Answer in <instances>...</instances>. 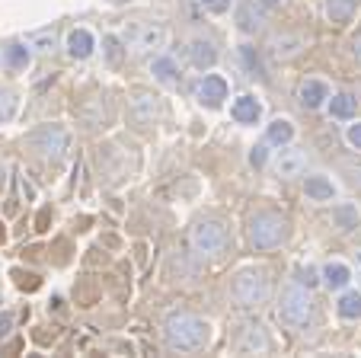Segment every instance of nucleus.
<instances>
[{"instance_id": "8", "label": "nucleus", "mask_w": 361, "mask_h": 358, "mask_svg": "<svg viewBox=\"0 0 361 358\" xmlns=\"http://www.w3.org/2000/svg\"><path fill=\"white\" fill-rule=\"evenodd\" d=\"M329 83L323 80V77H307L304 83H300V90H298V102L307 109V112H314V109H323L326 106V100H329Z\"/></svg>"}, {"instance_id": "7", "label": "nucleus", "mask_w": 361, "mask_h": 358, "mask_svg": "<svg viewBox=\"0 0 361 358\" xmlns=\"http://www.w3.org/2000/svg\"><path fill=\"white\" fill-rule=\"evenodd\" d=\"M164 42H166V29L160 26V23H144V26H137L135 39H131V52L154 54L157 48H164Z\"/></svg>"}, {"instance_id": "10", "label": "nucleus", "mask_w": 361, "mask_h": 358, "mask_svg": "<svg viewBox=\"0 0 361 358\" xmlns=\"http://www.w3.org/2000/svg\"><path fill=\"white\" fill-rule=\"evenodd\" d=\"M64 48L74 61H87L90 54L96 52V35L90 29H71L68 39H64Z\"/></svg>"}, {"instance_id": "33", "label": "nucleus", "mask_w": 361, "mask_h": 358, "mask_svg": "<svg viewBox=\"0 0 361 358\" xmlns=\"http://www.w3.org/2000/svg\"><path fill=\"white\" fill-rule=\"evenodd\" d=\"M266 150H269V144H256V148H252L250 150V163H252V167H256V169H259V167H266Z\"/></svg>"}, {"instance_id": "22", "label": "nucleus", "mask_w": 361, "mask_h": 358, "mask_svg": "<svg viewBox=\"0 0 361 358\" xmlns=\"http://www.w3.org/2000/svg\"><path fill=\"white\" fill-rule=\"evenodd\" d=\"M358 224H361V215H358L355 205L342 202V205H336L333 208V227L339 230V234H348V230H355Z\"/></svg>"}, {"instance_id": "31", "label": "nucleus", "mask_w": 361, "mask_h": 358, "mask_svg": "<svg viewBox=\"0 0 361 358\" xmlns=\"http://www.w3.org/2000/svg\"><path fill=\"white\" fill-rule=\"evenodd\" d=\"M298 285H304L307 291L317 288V285H320V272H317L314 265H300L298 269Z\"/></svg>"}, {"instance_id": "9", "label": "nucleus", "mask_w": 361, "mask_h": 358, "mask_svg": "<svg viewBox=\"0 0 361 358\" xmlns=\"http://www.w3.org/2000/svg\"><path fill=\"white\" fill-rule=\"evenodd\" d=\"M195 100L202 102V106H221V102L227 100V80L224 77H218V74H208V77H202L198 80V87H195Z\"/></svg>"}, {"instance_id": "12", "label": "nucleus", "mask_w": 361, "mask_h": 358, "mask_svg": "<svg viewBox=\"0 0 361 358\" xmlns=\"http://www.w3.org/2000/svg\"><path fill=\"white\" fill-rule=\"evenodd\" d=\"M320 282L326 285L329 291H345L352 285V265L342 263V259H329L320 272Z\"/></svg>"}, {"instance_id": "26", "label": "nucleus", "mask_w": 361, "mask_h": 358, "mask_svg": "<svg viewBox=\"0 0 361 358\" xmlns=\"http://www.w3.org/2000/svg\"><path fill=\"white\" fill-rule=\"evenodd\" d=\"M326 16L329 23H336V26H342V23H348L355 16V0H326Z\"/></svg>"}, {"instance_id": "38", "label": "nucleus", "mask_w": 361, "mask_h": 358, "mask_svg": "<svg viewBox=\"0 0 361 358\" xmlns=\"http://www.w3.org/2000/svg\"><path fill=\"white\" fill-rule=\"evenodd\" d=\"M352 54H355V61H358V64H361V39H358V42H355V48H352Z\"/></svg>"}, {"instance_id": "30", "label": "nucleus", "mask_w": 361, "mask_h": 358, "mask_svg": "<svg viewBox=\"0 0 361 358\" xmlns=\"http://www.w3.org/2000/svg\"><path fill=\"white\" fill-rule=\"evenodd\" d=\"M198 7H202L204 13H212V16H224V13H231L233 0H198Z\"/></svg>"}, {"instance_id": "32", "label": "nucleus", "mask_w": 361, "mask_h": 358, "mask_svg": "<svg viewBox=\"0 0 361 358\" xmlns=\"http://www.w3.org/2000/svg\"><path fill=\"white\" fill-rule=\"evenodd\" d=\"M102 48H106L109 64H118V58H122V42H118L116 35H102Z\"/></svg>"}, {"instance_id": "40", "label": "nucleus", "mask_w": 361, "mask_h": 358, "mask_svg": "<svg viewBox=\"0 0 361 358\" xmlns=\"http://www.w3.org/2000/svg\"><path fill=\"white\" fill-rule=\"evenodd\" d=\"M118 4H125V0H118Z\"/></svg>"}, {"instance_id": "20", "label": "nucleus", "mask_w": 361, "mask_h": 358, "mask_svg": "<svg viewBox=\"0 0 361 358\" xmlns=\"http://www.w3.org/2000/svg\"><path fill=\"white\" fill-rule=\"evenodd\" d=\"M131 112H135V119H137L141 125L154 122V119H157V112H160L157 96H150V93H137L135 100H131Z\"/></svg>"}, {"instance_id": "14", "label": "nucleus", "mask_w": 361, "mask_h": 358, "mask_svg": "<svg viewBox=\"0 0 361 358\" xmlns=\"http://www.w3.org/2000/svg\"><path fill=\"white\" fill-rule=\"evenodd\" d=\"M231 115H233V122H240V125H256L262 119V102L252 93H243L233 100Z\"/></svg>"}, {"instance_id": "1", "label": "nucleus", "mask_w": 361, "mask_h": 358, "mask_svg": "<svg viewBox=\"0 0 361 358\" xmlns=\"http://www.w3.org/2000/svg\"><path fill=\"white\" fill-rule=\"evenodd\" d=\"M164 339L176 352H198L212 339V323L192 314H173L164 326Z\"/></svg>"}, {"instance_id": "4", "label": "nucleus", "mask_w": 361, "mask_h": 358, "mask_svg": "<svg viewBox=\"0 0 361 358\" xmlns=\"http://www.w3.org/2000/svg\"><path fill=\"white\" fill-rule=\"evenodd\" d=\"M231 294H233V301H237L240 307H256V304H262V301L269 297V278L262 275V272H256V269H246V272H240V275L233 278Z\"/></svg>"}, {"instance_id": "15", "label": "nucleus", "mask_w": 361, "mask_h": 358, "mask_svg": "<svg viewBox=\"0 0 361 358\" xmlns=\"http://www.w3.org/2000/svg\"><path fill=\"white\" fill-rule=\"evenodd\" d=\"M262 13H266V10H262L256 0H246V4H240V7L233 10V20H237V26L243 29V32L252 35L262 29Z\"/></svg>"}, {"instance_id": "16", "label": "nucleus", "mask_w": 361, "mask_h": 358, "mask_svg": "<svg viewBox=\"0 0 361 358\" xmlns=\"http://www.w3.org/2000/svg\"><path fill=\"white\" fill-rule=\"evenodd\" d=\"M304 196L310 198V202H333L336 198V183L329 179V176H307L304 183Z\"/></svg>"}, {"instance_id": "2", "label": "nucleus", "mask_w": 361, "mask_h": 358, "mask_svg": "<svg viewBox=\"0 0 361 358\" xmlns=\"http://www.w3.org/2000/svg\"><path fill=\"white\" fill-rule=\"evenodd\" d=\"M288 237V221L275 211H259L250 221V244L256 250H275Z\"/></svg>"}, {"instance_id": "5", "label": "nucleus", "mask_w": 361, "mask_h": 358, "mask_svg": "<svg viewBox=\"0 0 361 358\" xmlns=\"http://www.w3.org/2000/svg\"><path fill=\"white\" fill-rule=\"evenodd\" d=\"M310 311H314V301H310V291L304 285H291V288L281 294L279 304V317L285 320L288 326H304L310 320Z\"/></svg>"}, {"instance_id": "35", "label": "nucleus", "mask_w": 361, "mask_h": 358, "mask_svg": "<svg viewBox=\"0 0 361 358\" xmlns=\"http://www.w3.org/2000/svg\"><path fill=\"white\" fill-rule=\"evenodd\" d=\"M10 330H13V317H10V314H0V339L10 336Z\"/></svg>"}, {"instance_id": "11", "label": "nucleus", "mask_w": 361, "mask_h": 358, "mask_svg": "<svg viewBox=\"0 0 361 358\" xmlns=\"http://www.w3.org/2000/svg\"><path fill=\"white\" fill-rule=\"evenodd\" d=\"M189 61H192V68H198V71L214 68V64H218V48H214V42L204 39V35L192 39L189 42Z\"/></svg>"}, {"instance_id": "3", "label": "nucleus", "mask_w": 361, "mask_h": 358, "mask_svg": "<svg viewBox=\"0 0 361 358\" xmlns=\"http://www.w3.org/2000/svg\"><path fill=\"white\" fill-rule=\"evenodd\" d=\"M26 144L35 154L48 157V160H61L64 150L71 148V131L64 129V125H42V129L29 131Z\"/></svg>"}, {"instance_id": "23", "label": "nucleus", "mask_w": 361, "mask_h": 358, "mask_svg": "<svg viewBox=\"0 0 361 358\" xmlns=\"http://www.w3.org/2000/svg\"><path fill=\"white\" fill-rule=\"evenodd\" d=\"M29 61H32V48L29 45H7L4 48V64L10 71H26Z\"/></svg>"}, {"instance_id": "25", "label": "nucleus", "mask_w": 361, "mask_h": 358, "mask_svg": "<svg viewBox=\"0 0 361 358\" xmlns=\"http://www.w3.org/2000/svg\"><path fill=\"white\" fill-rule=\"evenodd\" d=\"M237 54H240V64H243V71L250 77H262L266 71H262V58H259V52H256V45H240L237 48Z\"/></svg>"}, {"instance_id": "36", "label": "nucleus", "mask_w": 361, "mask_h": 358, "mask_svg": "<svg viewBox=\"0 0 361 358\" xmlns=\"http://www.w3.org/2000/svg\"><path fill=\"white\" fill-rule=\"evenodd\" d=\"M256 4H259V7H262V10H266V13H269V10H279L281 4H285V0H256Z\"/></svg>"}, {"instance_id": "27", "label": "nucleus", "mask_w": 361, "mask_h": 358, "mask_svg": "<svg viewBox=\"0 0 361 358\" xmlns=\"http://www.w3.org/2000/svg\"><path fill=\"white\" fill-rule=\"evenodd\" d=\"M26 45L32 48V52H39V54H51L58 48V35L51 32V29H42V32L26 35Z\"/></svg>"}, {"instance_id": "37", "label": "nucleus", "mask_w": 361, "mask_h": 358, "mask_svg": "<svg viewBox=\"0 0 361 358\" xmlns=\"http://www.w3.org/2000/svg\"><path fill=\"white\" fill-rule=\"evenodd\" d=\"M20 186H23V196H26V198H29V202H32V198H35V186H32V183H29L26 176H23V183H20Z\"/></svg>"}, {"instance_id": "19", "label": "nucleus", "mask_w": 361, "mask_h": 358, "mask_svg": "<svg viewBox=\"0 0 361 358\" xmlns=\"http://www.w3.org/2000/svg\"><path fill=\"white\" fill-rule=\"evenodd\" d=\"M326 109L329 119H336V122H352L355 119V100L348 93H329Z\"/></svg>"}, {"instance_id": "39", "label": "nucleus", "mask_w": 361, "mask_h": 358, "mask_svg": "<svg viewBox=\"0 0 361 358\" xmlns=\"http://www.w3.org/2000/svg\"><path fill=\"white\" fill-rule=\"evenodd\" d=\"M355 265H358V275H361V250H355Z\"/></svg>"}, {"instance_id": "29", "label": "nucleus", "mask_w": 361, "mask_h": 358, "mask_svg": "<svg viewBox=\"0 0 361 358\" xmlns=\"http://www.w3.org/2000/svg\"><path fill=\"white\" fill-rule=\"evenodd\" d=\"M266 349H269V339L262 336L259 326H252L250 336H246L243 342H240V352H266Z\"/></svg>"}, {"instance_id": "18", "label": "nucleus", "mask_w": 361, "mask_h": 358, "mask_svg": "<svg viewBox=\"0 0 361 358\" xmlns=\"http://www.w3.org/2000/svg\"><path fill=\"white\" fill-rule=\"evenodd\" d=\"M300 48H304L300 35H275V39L269 42V52H272V58H279V61H288V58L300 54Z\"/></svg>"}, {"instance_id": "24", "label": "nucleus", "mask_w": 361, "mask_h": 358, "mask_svg": "<svg viewBox=\"0 0 361 358\" xmlns=\"http://www.w3.org/2000/svg\"><path fill=\"white\" fill-rule=\"evenodd\" d=\"M336 311L342 320H361V291H342Z\"/></svg>"}, {"instance_id": "34", "label": "nucleus", "mask_w": 361, "mask_h": 358, "mask_svg": "<svg viewBox=\"0 0 361 358\" xmlns=\"http://www.w3.org/2000/svg\"><path fill=\"white\" fill-rule=\"evenodd\" d=\"M345 141L352 144L355 150H361V122H355V125H348V131H345Z\"/></svg>"}, {"instance_id": "21", "label": "nucleus", "mask_w": 361, "mask_h": 358, "mask_svg": "<svg viewBox=\"0 0 361 358\" xmlns=\"http://www.w3.org/2000/svg\"><path fill=\"white\" fill-rule=\"evenodd\" d=\"M291 141H294L291 119H275V122L266 129V144H272V148H285V144H291Z\"/></svg>"}, {"instance_id": "17", "label": "nucleus", "mask_w": 361, "mask_h": 358, "mask_svg": "<svg viewBox=\"0 0 361 358\" xmlns=\"http://www.w3.org/2000/svg\"><path fill=\"white\" fill-rule=\"evenodd\" d=\"M150 74H154V80L164 83V87H173V83H179V64L176 58H170V54H157L154 61H150Z\"/></svg>"}, {"instance_id": "13", "label": "nucleus", "mask_w": 361, "mask_h": 358, "mask_svg": "<svg viewBox=\"0 0 361 358\" xmlns=\"http://www.w3.org/2000/svg\"><path fill=\"white\" fill-rule=\"evenodd\" d=\"M307 169V157L300 154L298 148H281L279 157H275V173L281 176V179H291V176H300Z\"/></svg>"}, {"instance_id": "6", "label": "nucleus", "mask_w": 361, "mask_h": 358, "mask_svg": "<svg viewBox=\"0 0 361 358\" xmlns=\"http://www.w3.org/2000/svg\"><path fill=\"white\" fill-rule=\"evenodd\" d=\"M192 250L202 253V256H218L227 250V230L218 221H198L189 234Z\"/></svg>"}, {"instance_id": "28", "label": "nucleus", "mask_w": 361, "mask_h": 358, "mask_svg": "<svg viewBox=\"0 0 361 358\" xmlns=\"http://www.w3.org/2000/svg\"><path fill=\"white\" fill-rule=\"evenodd\" d=\"M16 109H20V100L13 90H0V125H7L16 115Z\"/></svg>"}]
</instances>
